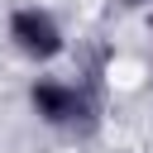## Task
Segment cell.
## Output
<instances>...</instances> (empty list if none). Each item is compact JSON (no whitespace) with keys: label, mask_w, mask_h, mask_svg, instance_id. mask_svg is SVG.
I'll use <instances>...</instances> for the list:
<instances>
[{"label":"cell","mask_w":153,"mask_h":153,"mask_svg":"<svg viewBox=\"0 0 153 153\" xmlns=\"http://www.w3.org/2000/svg\"><path fill=\"white\" fill-rule=\"evenodd\" d=\"M24 100H29V115H33L43 129L67 134V139L91 134L96 120H100V105H96L91 86H86V81H72V76H62V72H38V76L29 81V91H24Z\"/></svg>","instance_id":"6da1fadb"},{"label":"cell","mask_w":153,"mask_h":153,"mask_svg":"<svg viewBox=\"0 0 153 153\" xmlns=\"http://www.w3.org/2000/svg\"><path fill=\"white\" fill-rule=\"evenodd\" d=\"M5 38H10V48H14L29 67H53V62L67 53V29H62L57 10H48V5H38V0L10 10Z\"/></svg>","instance_id":"7a4b0ae2"},{"label":"cell","mask_w":153,"mask_h":153,"mask_svg":"<svg viewBox=\"0 0 153 153\" xmlns=\"http://www.w3.org/2000/svg\"><path fill=\"white\" fill-rule=\"evenodd\" d=\"M115 5H124V10H148L153 0H115Z\"/></svg>","instance_id":"3957f363"},{"label":"cell","mask_w":153,"mask_h":153,"mask_svg":"<svg viewBox=\"0 0 153 153\" xmlns=\"http://www.w3.org/2000/svg\"><path fill=\"white\" fill-rule=\"evenodd\" d=\"M148 43H153V5H148Z\"/></svg>","instance_id":"277c9868"}]
</instances>
